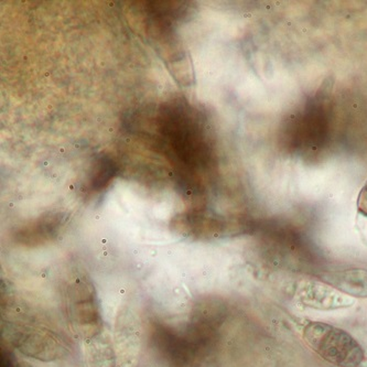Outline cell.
Instances as JSON below:
<instances>
[{"mask_svg": "<svg viewBox=\"0 0 367 367\" xmlns=\"http://www.w3.org/2000/svg\"><path fill=\"white\" fill-rule=\"evenodd\" d=\"M303 339L313 352L337 367H360L365 353L360 343L344 330L325 322H309Z\"/></svg>", "mask_w": 367, "mask_h": 367, "instance_id": "obj_1", "label": "cell"}, {"mask_svg": "<svg viewBox=\"0 0 367 367\" xmlns=\"http://www.w3.org/2000/svg\"><path fill=\"white\" fill-rule=\"evenodd\" d=\"M68 313L78 333L95 337L101 332L102 320L91 284L78 280L68 287Z\"/></svg>", "mask_w": 367, "mask_h": 367, "instance_id": "obj_2", "label": "cell"}, {"mask_svg": "<svg viewBox=\"0 0 367 367\" xmlns=\"http://www.w3.org/2000/svg\"><path fill=\"white\" fill-rule=\"evenodd\" d=\"M13 339L21 352L37 360H56L62 356L66 350L51 333L32 327L18 330L13 332Z\"/></svg>", "mask_w": 367, "mask_h": 367, "instance_id": "obj_3", "label": "cell"}, {"mask_svg": "<svg viewBox=\"0 0 367 367\" xmlns=\"http://www.w3.org/2000/svg\"><path fill=\"white\" fill-rule=\"evenodd\" d=\"M320 279L333 289L354 298H367V270L350 268L322 272Z\"/></svg>", "mask_w": 367, "mask_h": 367, "instance_id": "obj_4", "label": "cell"}, {"mask_svg": "<svg viewBox=\"0 0 367 367\" xmlns=\"http://www.w3.org/2000/svg\"><path fill=\"white\" fill-rule=\"evenodd\" d=\"M301 294V299L309 307L319 308V309H333L344 306L345 303L339 301H345L339 297L337 290L327 286L322 288L319 284H313V286H304Z\"/></svg>", "mask_w": 367, "mask_h": 367, "instance_id": "obj_5", "label": "cell"}, {"mask_svg": "<svg viewBox=\"0 0 367 367\" xmlns=\"http://www.w3.org/2000/svg\"><path fill=\"white\" fill-rule=\"evenodd\" d=\"M115 164L109 159H101L96 164L91 178L92 189L101 190L104 186H107L111 181L114 174H115Z\"/></svg>", "mask_w": 367, "mask_h": 367, "instance_id": "obj_6", "label": "cell"}]
</instances>
